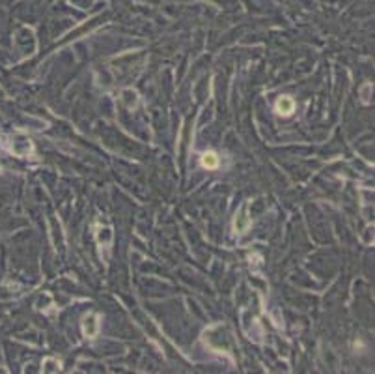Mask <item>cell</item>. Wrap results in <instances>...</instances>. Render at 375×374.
Here are the masks:
<instances>
[{
	"mask_svg": "<svg viewBox=\"0 0 375 374\" xmlns=\"http://www.w3.org/2000/svg\"><path fill=\"white\" fill-rule=\"evenodd\" d=\"M276 109L280 110V114H290L291 110H293V101H291L290 97H282L278 101V105H276Z\"/></svg>",
	"mask_w": 375,
	"mask_h": 374,
	"instance_id": "1",
	"label": "cell"
},
{
	"mask_svg": "<svg viewBox=\"0 0 375 374\" xmlns=\"http://www.w3.org/2000/svg\"><path fill=\"white\" fill-rule=\"evenodd\" d=\"M202 163H204V167H207V169H215V167L219 165V157L215 156L213 152H207L206 156L202 157Z\"/></svg>",
	"mask_w": 375,
	"mask_h": 374,
	"instance_id": "2",
	"label": "cell"
}]
</instances>
